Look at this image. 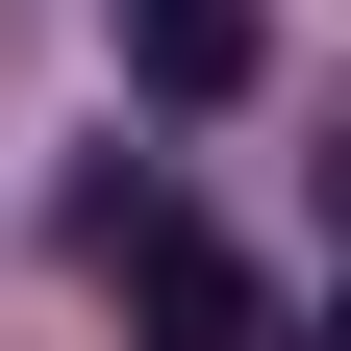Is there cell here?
Instances as JSON below:
<instances>
[{
  "label": "cell",
  "mask_w": 351,
  "mask_h": 351,
  "mask_svg": "<svg viewBox=\"0 0 351 351\" xmlns=\"http://www.w3.org/2000/svg\"><path fill=\"white\" fill-rule=\"evenodd\" d=\"M101 51H125L151 125H226L251 75H276V25H251V0H101Z\"/></svg>",
  "instance_id": "1"
},
{
  "label": "cell",
  "mask_w": 351,
  "mask_h": 351,
  "mask_svg": "<svg viewBox=\"0 0 351 351\" xmlns=\"http://www.w3.org/2000/svg\"><path fill=\"white\" fill-rule=\"evenodd\" d=\"M125 326H151V351H301V301H276V276H251V251H226V226H176V251H151V276H125Z\"/></svg>",
  "instance_id": "2"
},
{
  "label": "cell",
  "mask_w": 351,
  "mask_h": 351,
  "mask_svg": "<svg viewBox=\"0 0 351 351\" xmlns=\"http://www.w3.org/2000/svg\"><path fill=\"white\" fill-rule=\"evenodd\" d=\"M326 201H351V101H326Z\"/></svg>",
  "instance_id": "3"
},
{
  "label": "cell",
  "mask_w": 351,
  "mask_h": 351,
  "mask_svg": "<svg viewBox=\"0 0 351 351\" xmlns=\"http://www.w3.org/2000/svg\"><path fill=\"white\" fill-rule=\"evenodd\" d=\"M326 351H351V301H326Z\"/></svg>",
  "instance_id": "4"
}]
</instances>
